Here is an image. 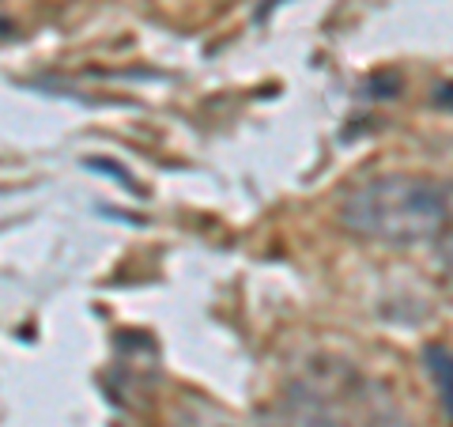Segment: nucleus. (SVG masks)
I'll return each instance as SVG.
<instances>
[{
  "instance_id": "nucleus-1",
  "label": "nucleus",
  "mask_w": 453,
  "mask_h": 427,
  "mask_svg": "<svg viewBox=\"0 0 453 427\" xmlns=\"http://www.w3.org/2000/svg\"><path fill=\"white\" fill-rule=\"evenodd\" d=\"M340 223L381 246H419L449 227V201L427 178L386 175L348 193Z\"/></svg>"
},
{
  "instance_id": "nucleus-2",
  "label": "nucleus",
  "mask_w": 453,
  "mask_h": 427,
  "mask_svg": "<svg viewBox=\"0 0 453 427\" xmlns=\"http://www.w3.org/2000/svg\"><path fill=\"white\" fill-rule=\"evenodd\" d=\"M423 367H427L431 382L438 386L446 412L453 416V348L449 345H427L423 348Z\"/></svg>"
},
{
  "instance_id": "nucleus-3",
  "label": "nucleus",
  "mask_w": 453,
  "mask_h": 427,
  "mask_svg": "<svg viewBox=\"0 0 453 427\" xmlns=\"http://www.w3.org/2000/svg\"><path fill=\"white\" fill-rule=\"evenodd\" d=\"M434 103L442 106V110H453V80H449V83H442V88L434 91Z\"/></svg>"
},
{
  "instance_id": "nucleus-4",
  "label": "nucleus",
  "mask_w": 453,
  "mask_h": 427,
  "mask_svg": "<svg viewBox=\"0 0 453 427\" xmlns=\"http://www.w3.org/2000/svg\"><path fill=\"white\" fill-rule=\"evenodd\" d=\"M442 261H446V273L453 276V242H449V246L442 250Z\"/></svg>"
}]
</instances>
